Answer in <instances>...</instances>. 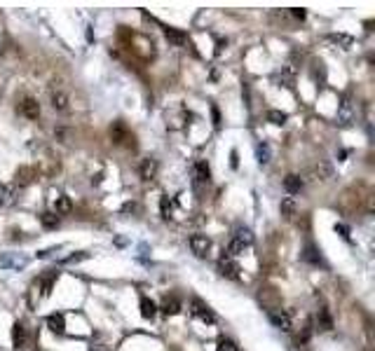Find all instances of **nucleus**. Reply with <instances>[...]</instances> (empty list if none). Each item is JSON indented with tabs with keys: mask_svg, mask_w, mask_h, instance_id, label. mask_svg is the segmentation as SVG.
Returning a JSON list of instances; mask_svg holds the SVG:
<instances>
[{
	"mask_svg": "<svg viewBox=\"0 0 375 351\" xmlns=\"http://www.w3.org/2000/svg\"><path fill=\"white\" fill-rule=\"evenodd\" d=\"M216 351H237V346L232 344L230 340H221V342H218V349H216Z\"/></svg>",
	"mask_w": 375,
	"mask_h": 351,
	"instance_id": "nucleus-29",
	"label": "nucleus"
},
{
	"mask_svg": "<svg viewBox=\"0 0 375 351\" xmlns=\"http://www.w3.org/2000/svg\"><path fill=\"white\" fill-rule=\"evenodd\" d=\"M190 307H193V314H195V316L202 318L204 323H214V318H216V316L211 314V309L206 307V304H204L202 300H193V302H190Z\"/></svg>",
	"mask_w": 375,
	"mask_h": 351,
	"instance_id": "nucleus-7",
	"label": "nucleus"
},
{
	"mask_svg": "<svg viewBox=\"0 0 375 351\" xmlns=\"http://www.w3.org/2000/svg\"><path fill=\"white\" fill-rule=\"evenodd\" d=\"M82 260H87V253H77V255H71V258L64 260V265H73V262H82Z\"/></svg>",
	"mask_w": 375,
	"mask_h": 351,
	"instance_id": "nucleus-30",
	"label": "nucleus"
},
{
	"mask_svg": "<svg viewBox=\"0 0 375 351\" xmlns=\"http://www.w3.org/2000/svg\"><path fill=\"white\" fill-rule=\"evenodd\" d=\"M12 342H14V346H17V349H22V346L26 344V330H24L22 323H14V325H12Z\"/></svg>",
	"mask_w": 375,
	"mask_h": 351,
	"instance_id": "nucleus-15",
	"label": "nucleus"
},
{
	"mask_svg": "<svg viewBox=\"0 0 375 351\" xmlns=\"http://www.w3.org/2000/svg\"><path fill=\"white\" fill-rule=\"evenodd\" d=\"M17 202V185H0V204L12 206Z\"/></svg>",
	"mask_w": 375,
	"mask_h": 351,
	"instance_id": "nucleus-8",
	"label": "nucleus"
},
{
	"mask_svg": "<svg viewBox=\"0 0 375 351\" xmlns=\"http://www.w3.org/2000/svg\"><path fill=\"white\" fill-rule=\"evenodd\" d=\"M254 244V234L248 230H239L237 234L232 236L230 246H227V255H239V253H244V248H248Z\"/></svg>",
	"mask_w": 375,
	"mask_h": 351,
	"instance_id": "nucleus-1",
	"label": "nucleus"
},
{
	"mask_svg": "<svg viewBox=\"0 0 375 351\" xmlns=\"http://www.w3.org/2000/svg\"><path fill=\"white\" fill-rule=\"evenodd\" d=\"M28 265L26 258H22L19 253H5L0 255V267L3 269H24Z\"/></svg>",
	"mask_w": 375,
	"mask_h": 351,
	"instance_id": "nucleus-4",
	"label": "nucleus"
},
{
	"mask_svg": "<svg viewBox=\"0 0 375 351\" xmlns=\"http://www.w3.org/2000/svg\"><path fill=\"white\" fill-rule=\"evenodd\" d=\"M190 248H193V253L197 258H204L206 251L211 248V242L204 234H195V236H190Z\"/></svg>",
	"mask_w": 375,
	"mask_h": 351,
	"instance_id": "nucleus-5",
	"label": "nucleus"
},
{
	"mask_svg": "<svg viewBox=\"0 0 375 351\" xmlns=\"http://www.w3.org/2000/svg\"><path fill=\"white\" fill-rule=\"evenodd\" d=\"M319 328L321 330H331L333 328V321H331V316H328L326 309H321V312H319Z\"/></svg>",
	"mask_w": 375,
	"mask_h": 351,
	"instance_id": "nucleus-26",
	"label": "nucleus"
},
{
	"mask_svg": "<svg viewBox=\"0 0 375 351\" xmlns=\"http://www.w3.org/2000/svg\"><path fill=\"white\" fill-rule=\"evenodd\" d=\"M270 323L275 325V328H279V330H284V333H288V330H291V316H288L286 312L277 309V312H270Z\"/></svg>",
	"mask_w": 375,
	"mask_h": 351,
	"instance_id": "nucleus-6",
	"label": "nucleus"
},
{
	"mask_svg": "<svg viewBox=\"0 0 375 351\" xmlns=\"http://www.w3.org/2000/svg\"><path fill=\"white\" fill-rule=\"evenodd\" d=\"M47 328H50L52 333L61 335L64 330H66V321H64L61 314H52V316H47Z\"/></svg>",
	"mask_w": 375,
	"mask_h": 351,
	"instance_id": "nucleus-11",
	"label": "nucleus"
},
{
	"mask_svg": "<svg viewBox=\"0 0 375 351\" xmlns=\"http://www.w3.org/2000/svg\"><path fill=\"white\" fill-rule=\"evenodd\" d=\"M111 138L117 143V145H129V143H134V136L129 134V129H127V124H124V122H113Z\"/></svg>",
	"mask_w": 375,
	"mask_h": 351,
	"instance_id": "nucleus-2",
	"label": "nucleus"
},
{
	"mask_svg": "<svg viewBox=\"0 0 375 351\" xmlns=\"http://www.w3.org/2000/svg\"><path fill=\"white\" fill-rule=\"evenodd\" d=\"M209 166L204 164V162H197L195 164V178H197V183H209Z\"/></svg>",
	"mask_w": 375,
	"mask_h": 351,
	"instance_id": "nucleus-19",
	"label": "nucleus"
},
{
	"mask_svg": "<svg viewBox=\"0 0 375 351\" xmlns=\"http://www.w3.org/2000/svg\"><path fill=\"white\" fill-rule=\"evenodd\" d=\"M218 269H221V274L227 276V279H239V272H242V269H239V265L235 262V260H232L227 253L218 258Z\"/></svg>",
	"mask_w": 375,
	"mask_h": 351,
	"instance_id": "nucleus-3",
	"label": "nucleus"
},
{
	"mask_svg": "<svg viewBox=\"0 0 375 351\" xmlns=\"http://www.w3.org/2000/svg\"><path fill=\"white\" fill-rule=\"evenodd\" d=\"M164 38L169 40L171 45H176V47H181V45L187 42L185 33H181V31H176V28H164Z\"/></svg>",
	"mask_w": 375,
	"mask_h": 351,
	"instance_id": "nucleus-14",
	"label": "nucleus"
},
{
	"mask_svg": "<svg viewBox=\"0 0 375 351\" xmlns=\"http://www.w3.org/2000/svg\"><path fill=\"white\" fill-rule=\"evenodd\" d=\"M71 209H73V204H71V199H68L66 194H61V197H56V202H54V211H56V215H66V213H71Z\"/></svg>",
	"mask_w": 375,
	"mask_h": 351,
	"instance_id": "nucleus-16",
	"label": "nucleus"
},
{
	"mask_svg": "<svg viewBox=\"0 0 375 351\" xmlns=\"http://www.w3.org/2000/svg\"><path fill=\"white\" fill-rule=\"evenodd\" d=\"M52 105H54L56 110H66L68 108V96L64 92H54L52 94Z\"/></svg>",
	"mask_w": 375,
	"mask_h": 351,
	"instance_id": "nucleus-20",
	"label": "nucleus"
},
{
	"mask_svg": "<svg viewBox=\"0 0 375 351\" xmlns=\"http://www.w3.org/2000/svg\"><path fill=\"white\" fill-rule=\"evenodd\" d=\"M162 312H164V314H171V316H174V314L181 312V302H178L176 297H166V300L162 302Z\"/></svg>",
	"mask_w": 375,
	"mask_h": 351,
	"instance_id": "nucleus-18",
	"label": "nucleus"
},
{
	"mask_svg": "<svg viewBox=\"0 0 375 351\" xmlns=\"http://www.w3.org/2000/svg\"><path fill=\"white\" fill-rule=\"evenodd\" d=\"M40 220H43V225L47 227V230H54V227L59 225V215L56 213H43V218Z\"/></svg>",
	"mask_w": 375,
	"mask_h": 351,
	"instance_id": "nucleus-24",
	"label": "nucleus"
},
{
	"mask_svg": "<svg viewBox=\"0 0 375 351\" xmlns=\"http://www.w3.org/2000/svg\"><path fill=\"white\" fill-rule=\"evenodd\" d=\"M338 120L342 124H349V120H352V103H349V99L340 101V105H338Z\"/></svg>",
	"mask_w": 375,
	"mask_h": 351,
	"instance_id": "nucleus-12",
	"label": "nucleus"
},
{
	"mask_svg": "<svg viewBox=\"0 0 375 351\" xmlns=\"http://www.w3.org/2000/svg\"><path fill=\"white\" fill-rule=\"evenodd\" d=\"M22 115L28 117V120H38V115H40V105H38V101H35V99H24V103H22Z\"/></svg>",
	"mask_w": 375,
	"mask_h": 351,
	"instance_id": "nucleus-9",
	"label": "nucleus"
},
{
	"mask_svg": "<svg viewBox=\"0 0 375 351\" xmlns=\"http://www.w3.org/2000/svg\"><path fill=\"white\" fill-rule=\"evenodd\" d=\"M328 40H331L333 45H338V47H342V50H349L352 42H354V40L349 38V35H345V33H331L328 35Z\"/></svg>",
	"mask_w": 375,
	"mask_h": 351,
	"instance_id": "nucleus-17",
	"label": "nucleus"
},
{
	"mask_svg": "<svg viewBox=\"0 0 375 351\" xmlns=\"http://www.w3.org/2000/svg\"><path fill=\"white\" fill-rule=\"evenodd\" d=\"M141 178H143V181H153L155 178V173H157V162H155V159H143V162H141Z\"/></svg>",
	"mask_w": 375,
	"mask_h": 351,
	"instance_id": "nucleus-10",
	"label": "nucleus"
},
{
	"mask_svg": "<svg viewBox=\"0 0 375 351\" xmlns=\"http://www.w3.org/2000/svg\"><path fill=\"white\" fill-rule=\"evenodd\" d=\"M17 183L19 185H28V183H31V169H19L17 171Z\"/></svg>",
	"mask_w": 375,
	"mask_h": 351,
	"instance_id": "nucleus-27",
	"label": "nucleus"
},
{
	"mask_svg": "<svg viewBox=\"0 0 375 351\" xmlns=\"http://www.w3.org/2000/svg\"><path fill=\"white\" fill-rule=\"evenodd\" d=\"M256 155H258L260 164H267L270 162V148H267V143H260L258 148H256Z\"/></svg>",
	"mask_w": 375,
	"mask_h": 351,
	"instance_id": "nucleus-23",
	"label": "nucleus"
},
{
	"mask_svg": "<svg viewBox=\"0 0 375 351\" xmlns=\"http://www.w3.org/2000/svg\"><path fill=\"white\" fill-rule=\"evenodd\" d=\"M284 187H286V192H288V194H298L300 190H303V181H300V175H296V173L286 175V181H284Z\"/></svg>",
	"mask_w": 375,
	"mask_h": 351,
	"instance_id": "nucleus-13",
	"label": "nucleus"
},
{
	"mask_svg": "<svg viewBox=\"0 0 375 351\" xmlns=\"http://www.w3.org/2000/svg\"><path fill=\"white\" fill-rule=\"evenodd\" d=\"M336 232H340L342 239H347V242H349V230L345 225H336Z\"/></svg>",
	"mask_w": 375,
	"mask_h": 351,
	"instance_id": "nucleus-31",
	"label": "nucleus"
},
{
	"mask_svg": "<svg viewBox=\"0 0 375 351\" xmlns=\"http://www.w3.org/2000/svg\"><path fill=\"white\" fill-rule=\"evenodd\" d=\"M293 209H296V204H293L291 197L281 202V213H284V215H293Z\"/></svg>",
	"mask_w": 375,
	"mask_h": 351,
	"instance_id": "nucleus-28",
	"label": "nucleus"
},
{
	"mask_svg": "<svg viewBox=\"0 0 375 351\" xmlns=\"http://www.w3.org/2000/svg\"><path fill=\"white\" fill-rule=\"evenodd\" d=\"M267 120H270L272 124H284V122H286V113H281V110H270V113H267Z\"/></svg>",
	"mask_w": 375,
	"mask_h": 351,
	"instance_id": "nucleus-25",
	"label": "nucleus"
},
{
	"mask_svg": "<svg viewBox=\"0 0 375 351\" xmlns=\"http://www.w3.org/2000/svg\"><path fill=\"white\" fill-rule=\"evenodd\" d=\"M291 14H293L296 19H300V21L305 19V10H291Z\"/></svg>",
	"mask_w": 375,
	"mask_h": 351,
	"instance_id": "nucleus-32",
	"label": "nucleus"
},
{
	"mask_svg": "<svg viewBox=\"0 0 375 351\" xmlns=\"http://www.w3.org/2000/svg\"><path fill=\"white\" fill-rule=\"evenodd\" d=\"M293 68L291 66H286V68H281V73H279V82L284 84V87H293Z\"/></svg>",
	"mask_w": 375,
	"mask_h": 351,
	"instance_id": "nucleus-21",
	"label": "nucleus"
},
{
	"mask_svg": "<svg viewBox=\"0 0 375 351\" xmlns=\"http://www.w3.org/2000/svg\"><path fill=\"white\" fill-rule=\"evenodd\" d=\"M155 309H157V307H155L148 297H143V300H141V316H143V318H153L155 316Z\"/></svg>",
	"mask_w": 375,
	"mask_h": 351,
	"instance_id": "nucleus-22",
	"label": "nucleus"
}]
</instances>
